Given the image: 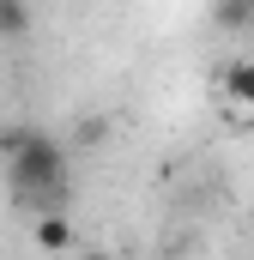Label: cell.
Masks as SVG:
<instances>
[{
	"label": "cell",
	"instance_id": "cell-1",
	"mask_svg": "<svg viewBox=\"0 0 254 260\" xmlns=\"http://www.w3.org/2000/svg\"><path fill=\"white\" fill-rule=\"evenodd\" d=\"M6 182H12V194L24 200L30 212L61 206V194H67V151H61V139L43 133V127H18L12 151H6Z\"/></svg>",
	"mask_w": 254,
	"mask_h": 260
},
{
	"label": "cell",
	"instance_id": "cell-2",
	"mask_svg": "<svg viewBox=\"0 0 254 260\" xmlns=\"http://www.w3.org/2000/svg\"><path fill=\"white\" fill-rule=\"evenodd\" d=\"M218 91H224L230 109H254V61H230L224 79H218Z\"/></svg>",
	"mask_w": 254,
	"mask_h": 260
},
{
	"label": "cell",
	"instance_id": "cell-3",
	"mask_svg": "<svg viewBox=\"0 0 254 260\" xmlns=\"http://www.w3.org/2000/svg\"><path fill=\"white\" fill-rule=\"evenodd\" d=\"M30 242H37V248H49V254H55V248H73V242H79V236H73V218H61L55 206H49V212H37Z\"/></svg>",
	"mask_w": 254,
	"mask_h": 260
},
{
	"label": "cell",
	"instance_id": "cell-4",
	"mask_svg": "<svg viewBox=\"0 0 254 260\" xmlns=\"http://www.w3.org/2000/svg\"><path fill=\"white\" fill-rule=\"evenodd\" d=\"M30 24H37L30 0H0V43H18V37H30Z\"/></svg>",
	"mask_w": 254,
	"mask_h": 260
},
{
	"label": "cell",
	"instance_id": "cell-5",
	"mask_svg": "<svg viewBox=\"0 0 254 260\" xmlns=\"http://www.w3.org/2000/svg\"><path fill=\"white\" fill-rule=\"evenodd\" d=\"M248 6L254 0H218V24L224 30H248Z\"/></svg>",
	"mask_w": 254,
	"mask_h": 260
},
{
	"label": "cell",
	"instance_id": "cell-6",
	"mask_svg": "<svg viewBox=\"0 0 254 260\" xmlns=\"http://www.w3.org/2000/svg\"><path fill=\"white\" fill-rule=\"evenodd\" d=\"M79 139H85V145H97V139H103V115H91V121L79 127Z\"/></svg>",
	"mask_w": 254,
	"mask_h": 260
},
{
	"label": "cell",
	"instance_id": "cell-7",
	"mask_svg": "<svg viewBox=\"0 0 254 260\" xmlns=\"http://www.w3.org/2000/svg\"><path fill=\"white\" fill-rule=\"evenodd\" d=\"M248 30H254V6H248Z\"/></svg>",
	"mask_w": 254,
	"mask_h": 260
}]
</instances>
